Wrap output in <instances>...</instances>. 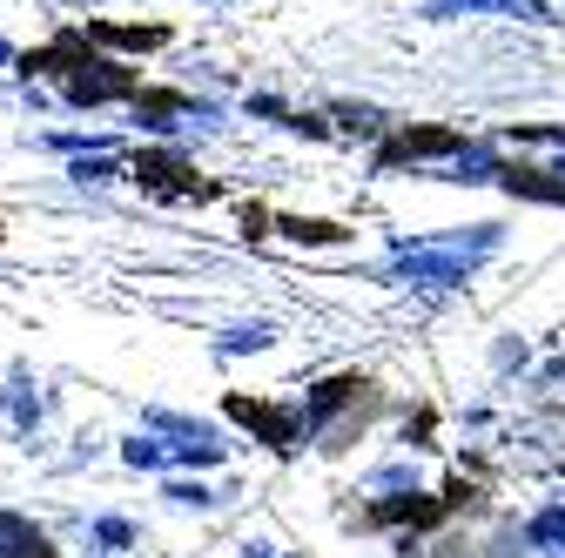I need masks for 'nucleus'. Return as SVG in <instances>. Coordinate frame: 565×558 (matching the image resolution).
<instances>
[{"label": "nucleus", "instance_id": "1", "mask_svg": "<svg viewBox=\"0 0 565 558\" xmlns=\"http://www.w3.org/2000/svg\"><path fill=\"white\" fill-rule=\"evenodd\" d=\"M505 243V229H491V223H478L471 236H438V243H397L391 249V276L397 283H411V290H458V283H471V269Z\"/></svg>", "mask_w": 565, "mask_h": 558}, {"label": "nucleus", "instance_id": "2", "mask_svg": "<svg viewBox=\"0 0 565 558\" xmlns=\"http://www.w3.org/2000/svg\"><path fill=\"white\" fill-rule=\"evenodd\" d=\"M465 14H499V21L558 28V14L545 8V0H424V21H465Z\"/></svg>", "mask_w": 565, "mask_h": 558}, {"label": "nucleus", "instance_id": "3", "mask_svg": "<svg viewBox=\"0 0 565 558\" xmlns=\"http://www.w3.org/2000/svg\"><path fill=\"white\" fill-rule=\"evenodd\" d=\"M358 390H364V377H330V384H317V397H310V410H303V431H323V417L343 410Z\"/></svg>", "mask_w": 565, "mask_h": 558}, {"label": "nucleus", "instance_id": "4", "mask_svg": "<svg viewBox=\"0 0 565 558\" xmlns=\"http://www.w3.org/2000/svg\"><path fill=\"white\" fill-rule=\"evenodd\" d=\"M0 558H54V545H47L34 525H21V518L0 512Z\"/></svg>", "mask_w": 565, "mask_h": 558}, {"label": "nucleus", "instance_id": "5", "mask_svg": "<svg viewBox=\"0 0 565 558\" xmlns=\"http://www.w3.org/2000/svg\"><path fill=\"white\" fill-rule=\"evenodd\" d=\"M230 410L243 417V425H256V431H263V438H269L276 451H290V431H297V425H290V417H282V410H263V404H249V397H236Z\"/></svg>", "mask_w": 565, "mask_h": 558}, {"label": "nucleus", "instance_id": "6", "mask_svg": "<svg viewBox=\"0 0 565 558\" xmlns=\"http://www.w3.org/2000/svg\"><path fill=\"white\" fill-rule=\"evenodd\" d=\"M525 538H532L539 551H552V558H565V505H552V512H539Z\"/></svg>", "mask_w": 565, "mask_h": 558}, {"label": "nucleus", "instance_id": "7", "mask_svg": "<svg viewBox=\"0 0 565 558\" xmlns=\"http://www.w3.org/2000/svg\"><path fill=\"white\" fill-rule=\"evenodd\" d=\"M269 343H276V330H269V323H249V330H230V336H223V357H243V351H269Z\"/></svg>", "mask_w": 565, "mask_h": 558}, {"label": "nucleus", "instance_id": "8", "mask_svg": "<svg viewBox=\"0 0 565 558\" xmlns=\"http://www.w3.org/2000/svg\"><path fill=\"white\" fill-rule=\"evenodd\" d=\"M169 505H189V512H209V505H216V492H209V484H189V477H169Z\"/></svg>", "mask_w": 565, "mask_h": 558}, {"label": "nucleus", "instance_id": "9", "mask_svg": "<svg viewBox=\"0 0 565 558\" xmlns=\"http://www.w3.org/2000/svg\"><path fill=\"white\" fill-rule=\"evenodd\" d=\"M95 545L121 551V545H135V525H128V518H102V525H95Z\"/></svg>", "mask_w": 565, "mask_h": 558}, {"label": "nucleus", "instance_id": "10", "mask_svg": "<svg viewBox=\"0 0 565 558\" xmlns=\"http://www.w3.org/2000/svg\"><path fill=\"white\" fill-rule=\"evenodd\" d=\"M67 175H75V182H82V189H88V182H115V175H121V169H115V162H108V155H95V162H75V169H67Z\"/></svg>", "mask_w": 565, "mask_h": 558}, {"label": "nucleus", "instance_id": "11", "mask_svg": "<svg viewBox=\"0 0 565 558\" xmlns=\"http://www.w3.org/2000/svg\"><path fill=\"white\" fill-rule=\"evenodd\" d=\"M249 558H269V545H249Z\"/></svg>", "mask_w": 565, "mask_h": 558}, {"label": "nucleus", "instance_id": "12", "mask_svg": "<svg viewBox=\"0 0 565 558\" xmlns=\"http://www.w3.org/2000/svg\"><path fill=\"white\" fill-rule=\"evenodd\" d=\"M0 67H8V41H0Z\"/></svg>", "mask_w": 565, "mask_h": 558}]
</instances>
